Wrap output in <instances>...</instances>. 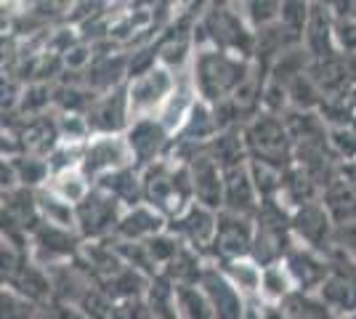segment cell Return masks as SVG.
<instances>
[{
	"instance_id": "1",
	"label": "cell",
	"mask_w": 356,
	"mask_h": 319,
	"mask_svg": "<svg viewBox=\"0 0 356 319\" xmlns=\"http://www.w3.org/2000/svg\"><path fill=\"white\" fill-rule=\"evenodd\" d=\"M248 77H250V67L242 56L226 54L218 48L200 51L194 56V88L210 106L232 99Z\"/></svg>"
},
{
	"instance_id": "2",
	"label": "cell",
	"mask_w": 356,
	"mask_h": 319,
	"mask_svg": "<svg viewBox=\"0 0 356 319\" xmlns=\"http://www.w3.org/2000/svg\"><path fill=\"white\" fill-rule=\"evenodd\" d=\"M293 213L282 208L280 199H266L255 213V237H252L250 261L261 269L280 266L293 250Z\"/></svg>"
},
{
	"instance_id": "3",
	"label": "cell",
	"mask_w": 356,
	"mask_h": 319,
	"mask_svg": "<svg viewBox=\"0 0 356 319\" xmlns=\"http://www.w3.org/2000/svg\"><path fill=\"white\" fill-rule=\"evenodd\" d=\"M248 154L255 163H264L287 173L296 163V144L284 128V120L268 112H258L250 122L242 128Z\"/></svg>"
},
{
	"instance_id": "4",
	"label": "cell",
	"mask_w": 356,
	"mask_h": 319,
	"mask_svg": "<svg viewBox=\"0 0 356 319\" xmlns=\"http://www.w3.org/2000/svg\"><path fill=\"white\" fill-rule=\"evenodd\" d=\"M200 32H205V38L218 51L234 54L242 59L255 54V30L242 22L237 11H232V6H213L202 16Z\"/></svg>"
},
{
	"instance_id": "5",
	"label": "cell",
	"mask_w": 356,
	"mask_h": 319,
	"mask_svg": "<svg viewBox=\"0 0 356 319\" xmlns=\"http://www.w3.org/2000/svg\"><path fill=\"white\" fill-rule=\"evenodd\" d=\"M327 259H330V274L316 298L332 314L351 317L356 314V259L343 253L341 247H332Z\"/></svg>"
},
{
	"instance_id": "6",
	"label": "cell",
	"mask_w": 356,
	"mask_h": 319,
	"mask_svg": "<svg viewBox=\"0 0 356 319\" xmlns=\"http://www.w3.org/2000/svg\"><path fill=\"white\" fill-rule=\"evenodd\" d=\"M120 218H122V202L112 197L102 186L90 189L88 195L74 205V224L80 229L83 240H104L106 234L115 237Z\"/></svg>"
},
{
	"instance_id": "7",
	"label": "cell",
	"mask_w": 356,
	"mask_h": 319,
	"mask_svg": "<svg viewBox=\"0 0 356 319\" xmlns=\"http://www.w3.org/2000/svg\"><path fill=\"white\" fill-rule=\"evenodd\" d=\"M252 237H255V218L252 215H239V213L221 211L218 213V229H216V243H213V256H218L221 263L242 261L250 256Z\"/></svg>"
},
{
	"instance_id": "8",
	"label": "cell",
	"mask_w": 356,
	"mask_h": 319,
	"mask_svg": "<svg viewBox=\"0 0 356 319\" xmlns=\"http://www.w3.org/2000/svg\"><path fill=\"white\" fill-rule=\"evenodd\" d=\"M335 221L325 202H312L293 211V237L303 243V247L316 250L322 256H330L335 247Z\"/></svg>"
},
{
	"instance_id": "9",
	"label": "cell",
	"mask_w": 356,
	"mask_h": 319,
	"mask_svg": "<svg viewBox=\"0 0 356 319\" xmlns=\"http://www.w3.org/2000/svg\"><path fill=\"white\" fill-rule=\"evenodd\" d=\"M282 269L290 277L296 293L312 295V293H319L322 285H325L327 274H330V259L322 256V253H316V250L303 247V245H296L284 256Z\"/></svg>"
},
{
	"instance_id": "10",
	"label": "cell",
	"mask_w": 356,
	"mask_h": 319,
	"mask_svg": "<svg viewBox=\"0 0 356 319\" xmlns=\"http://www.w3.org/2000/svg\"><path fill=\"white\" fill-rule=\"evenodd\" d=\"M168 229L176 234L181 243L194 247L197 253H210L213 243H216L218 213L200 205V202H192L178 218H173V224H168Z\"/></svg>"
},
{
	"instance_id": "11",
	"label": "cell",
	"mask_w": 356,
	"mask_h": 319,
	"mask_svg": "<svg viewBox=\"0 0 356 319\" xmlns=\"http://www.w3.org/2000/svg\"><path fill=\"white\" fill-rule=\"evenodd\" d=\"M128 147L134 154V165L147 170L154 163H160L163 152L168 149V128L154 117H138L128 131Z\"/></svg>"
},
{
	"instance_id": "12",
	"label": "cell",
	"mask_w": 356,
	"mask_h": 319,
	"mask_svg": "<svg viewBox=\"0 0 356 319\" xmlns=\"http://www.w3.org/2000/svg\"><path fill=\"white\" fill-rule=\"evenodd\" d=\"M200 288L208 295L216 319H245L248 306H245V298H242V290L221 269L208 266L205 274H202Z\"/></svg>"
},
{
	"instance_id": "13",
	"label": "cell",
	"mask_w": 356,
	"mask_h": 319,
	"mask_svg": "<svg viewBox=\"0 0 356 319\" xmlns=\"http://www.w3.org/2000/svg\"><path fill=\"white\" fill-rule=\"evenodd\" d=\"M189 173H192V192L194 202L205 205L210 211H223V170L221 165L210 157L205 149L189 163Z\"/></svg>"
},
{
	"instance_id": "14",
	"label": "cell",
	"mask_w": 356,
	"mask_h": 319,
	"mask_svg": "<svg viewBox=\"0 0 356 319\" xmlns=\"http://www.w3.org/2000/svg\"><path fill=\"white\" fill-rule=\"evenodd\" d=\"M258 208H261V197L252 183L250 160L245 165L223 170V211L255 218Z\"/></svg>"
},
{
	"instance_id": "15",
	"label": "cell",
	"mask_w": 356,
	"mask_h": 319,
	"mask_svg": "<svg viewBox=\"0 0 356 319\" xmlns=\"http://www.w3.org/2000/svg\"><path fill=\"white\" fill-rule=\"evenodd\" d=\"M131 147L128 141H120L115 136H102L90 144L86 154H83V173L86 176H109L120 167L131 165Z\"/></svg>"
},
{
	"instance_id": "16",
	"label": "cell",
	"mask_w": 356,
	"mask_h": 319,
	"mask_svg": "<svg viewBox=\"0 0 356 319\" xmlns=\"http://www.w3.org/2000/svg\"><path fill=\"white\" fill-rule=\"evenodd\" d=\"M40 202L30 189H8L3 197V231L6 234H22V231H35L40 227Z\"/></svg>"
},
{
	"instance_id": "17",
	"label": "cell",
	"mask_w": 356,
	"mask_h": 319,
	"mask_svg": "<svg viewBox=\"0 0 356 319\" xmlns=\"http://www.w3.org/2000/svg\"><path fill=\"white\" fill-rule=\"evenodd\" d=\"M303 43L306 51L314 61L330 59L338 54L335 46V16L330 3H312V14H309V24L303 32Z\"/></svg>"
},
{
	"instance_id": "18",
	"label": "cell",
	"mask_w": 356,
	"mask_h": 319,
	"mask_svg": "<svg viewBox=\"0 0 356 319\" xmlns=\"http://www.w3.org/2000/svg\"><path fill=\"white\" fill-rule=\"evenodd\" d=\"M168 231L165 215L149 205H136L131 211L122 213L118 229H115V240L120 243H149L152 237Z\"/></svg>"
},
{
	"instance_id": "19",
	"label": "cell",
	"mask_w": 356,
	"mask_h": 319,
	"mask_svg": "<svg viewBox=\"0 0 356 319\" xmlns=\"http://www.w3.org/2000/svg\"><path fill=\"white\" fill-rule=\"evenodd\" d=\"M176 93V83L168 69H152L149 75L134 80V85L128 88L131 96V112H149L157 104H165L170 96Z\"/></svg>"
},
{
	"instance_id": "20",
	"label": "cell",
	"mask_w": 356,
	"mask_h": 319,
	"mask_svg": "<svg viewBox=\"0 0 356 319\" xmlns=\"http://www.w3.org/2000/svg\"><path fill=\"white\" fill-rule=\"evenodd\" d=\"M131 115V96L125 88L106 93L102 101H96V106L90 109L88 115V131L112 136L125 128V117Z\"/></svg>"
},
{
	"instance_id": "21",
	"label": "cell",
	"mask_w": 356,
	"mask_h": 319,
	"mask_svg": "<svg viewBox=\"0 0 356 319\" xmlns=\"http://www.w3.org/2000/svg\"><path fill=\"white\" fill-rule=\"evenodd\" d=\"M32 243H35V250L48 261H61L70 259V256H77L80 247H77V237L67 227H54L43 221L40 227L32 231Z\"/></svg>"
},
{
	"instance_id": "22",
	"label": "cell",
	"mask_w": 356,
	"mask_h": 319,
	"mask_svg": "<svg viewBox=\"0 0 356 319\" xmlns=\"http://www.w3.org/2000/svg\"><path fill=\"white\" fill-rule=\"evenodd\" d=\"M99 186L106 189L112 197H118L122 205H131V208L144 205V176L136 165L120 167L115 173H109L99 181Z\"/></svg>"
},
{
	"instance_id": "23",
	"label": "cell",
	"mask_w": 356,
	"mask_h": 319,
	"mask_svg": "<svg viewBox=\"0 0 356 319\" xmlns=\"http://www.w3.org/2000/svg\"><path fill=\"white\" fill-rule=\"evenodd\" d=\"M205 269H208V266H202L200 253L184 243V247L178 250V256L165 266L160 277H165L168 282H173L176 288H197V285L202 282Z\"/></svg>"
},
{
	"instance_id": "24",
	"label": "cell",
	"mask_w": 356,
	"mask_h": 319,
	"mask_svg": "<svg viewBox=\"0 0 356 319\" xmlns=\"http://www.w3.org/2000/svg\"><path fill=\"white\" fill-rule=\"evenodd\" d=\"M319 195H322V186L316 183V179H314L309 170H303L300 165L293 163V167L284 173L280 197H284L293 205V211H298V208H303V205L319 202V199H316Z\"/></svg>"
},
{
	"instance_id": "25",
	"label": "cell",
	"mask_w": 356,
	"mask_h": 319,
	"mask_svg": "<svg viewBox=\"0 0 356 319\" xmlns=\"http://www.w3.org/2000/svg\"><path fill=\"white\" fill-rule=\"evenodd\" d=\"M205 152L221 165V170L239 167L250 160L248 147H245V136H242V131H237V128L234 131H221L210 144H205Z\"/></svg>"
},
{
	"instance_id": "26",
	"label": "cell",
	"mask_w": 356,
	"mask_h": 319,
	"mask_svg": "<svg viewBox=\"0 0 356 319\" xmlns=\"http://www.w3.org/2000/svg\"><path fill=\"white\" fill-rule=\"evenodd\" d=\"M322 202L332 215L335 227L356 224V192L343 181L341 176H335V181L322 192Z\"/></svg>"
},
{
	"instance_id": "27",
	"label": "cell",
	"mask_w": 356,
	"mask_h": 319,
	"mask_svg": "<svg viewBox=\"0 0 356 319\" xmlns=\"http://www.w3.org/2000/svg\"><path fill=\"white\" fill-rule=\"evenodd\" d=\"M176 309L178 319H216L213 306L202 288H176Z\"/></svg>"
},
{
	"instance_id": "28",
	"label": "cell",
	"mask_w": 356,
	"mask_h": 319,
	"mask_svg": "<svg viewBox=\"0 0 356 319\" xmlns=\"http://www.w3.org/2000/svg\"><path fill=\"white\" fill-rule=\"evenodd\" d=\"M282 306H284L287 319H338L319 298H314V295L293 293Z\"/></svg>"
},
{
	"instance_id": "29",
	"label": "cell",
	"mask_w": 356,
	"mask_h": 319,
	"mask_svg": "<svg viewBox=\"0 0 356 319\" xmlns=\"http://www.w3.org/2000/svg\"><path fill=\"white\" fill-rule=\"evenodd\" d=\"M189 43H192V38H189V27H184V24H176V30H170V35H165L163 43L157 46V54H160V59L165 64H176L181 67L184 59H186V54H189Z\"/></svg>"
},
{
	"instance_id": "30",
	"label": "cell",
	"mask_w": 356,
	"mask_h": 319,
	"mask_svg": "<svg viewBox=\"0 0 356 319\" xmlns=\"http://www.w3.org/2000/svg\"><path fill=\"white\" fill-rule=\"evenodd\" d=\"M330 152L343 163H356V131L351 125H330L327 131Z\"/></svg>"
},
{
	"instance_id": "31",
	"label": "cell",
	"mask_w": 356,
	"mask_h": 319,
	"mask_svg": "<svg viewBox=\"0 0 356 319\" xmlns=\"http://www.w3.org/2000/svg\"><path fill=\"white\" fill-rule=\"evenodd\" d=\"M0 319H35L40 306L32 304L30 298H24L22 293H16L14 288L3 285V295H0Z\"/></svg>"
},
{
	"instance_id": "32",
	"label": "cell",
	"mask_w": 356,
	"mask_h": 319,
	"mask_svg": "<svg viewBox=\"0 0 356 319\" xmlns=\"http://www.w3.org/2000/svg\"><path fill=\"white\" fill-rule=\"evenodd\" d=\"M226 269L223 274L237 285L239 290H258L261 288V282H264V269L250 261V263H245V261H232V263H223Z\"/></svg>"
},
{
	"instance_id": "33",
	"label": "cell",
	"mask_w": 356,
	"mask_h": 319,
	"mask_svg": "<svg viewBox=\"0 0 356 319\" xmlns=\"http://www.w3.org/2000/svg\"><path fill=\"white\" fill-rule=\"evenodd\" d=\"M120 75H125V59L120 56L115 64L112 59H102L93 64V69H90V83L96 85V88H102V91H118V83H120Z\"/></svg>"
},
{
	"instance_id": "34",
	"label": "cell",
	"mask_w": 356,
	"mask_h": 319,
	"mask_svg": "<svg viewBox=\"0 0 356 319\" xmlns=\"http://www.w3.org/2000/svg\"><path fill=\"white\" fill-rule=\"evenodd\" d=\"M309 14H312V3H282L280 22H282L284 30L296 35L300 43H303V32L309 24Z\"/></svg>"
},
{
	"instance_id": "35",
	"label": "cell",
	"mask_w": 356,
	"mask_h": 319,
	"mask_svg": "<svg viewBox=\"0 0 356 319\" xmlns=\"http://www.w3.org/2000/svg\"><path fill=\"white\" fill-rule=\"evenodd\" d=\"M11 167L16 173V181H22L24 186H32V183L43 181L51 165L45 160H38V157H22V160H14Z\"/></svg>"
},
{
	"instance_id": "36",
	"label": "cell",
	"mask_w": 356,
	"mask_h": 319,
	"mask_svg": "<svg viewBox=\"0 0 356 319\" xmlns=\"http://www.w3.org/2000/svg\"><path fill=\"white\" fill-rule=\"evenodd\" d=\"M35 319H88V314L80 309L77 304L70 301H48L45 306L38 309V317Z\"/></svg>"
},
{
	"instance_id": "37",
	"label": "cell",
	"mask_w": 356,
	"mask_h": 319,
	"mask_svg": "<svg viewBox=\"0 0 356 319\" xmlns=\"http://www.w3.org/2000/svg\"><path fill=\"white\" fill-rule=\"evenodd\" d=\"M335 247H341L343 253L356 259V224H346V227L335 229Z\"/></svg>"
},
{
	"instance_id": "38",
	"label": "cell",
	"mask_w": 356,
	"mask_h": 319,
	"mask_svg": "<svg viewBox=\"0 0 356 319\" xmlns=\"http://www.w3.org/2000/svg\"><path fill=\"white\" fill-rule=\"evenodd\" d=\"M261 319H287V314H284V306L266 304L264 309H261Z\"/></svg>"
},
{
	"instance_id": "39",
	"label": "cell",
	"mask_w": 356,
	"mask_h": 319,
	"mask_svg": "<svg viewBox=\"0 0 356 319\" xmlns=\"http://www.w3.org/2000/svg\"><path fill=\"white\" fill-rule=\"evenodd\" d=\"M343 319H356V314H351V317H343Z\"/></svg>"
}]
</instances>
